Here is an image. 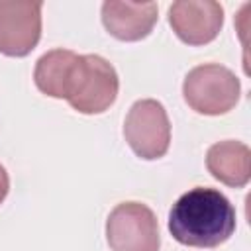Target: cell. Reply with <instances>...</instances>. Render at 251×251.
Segmentation results:
<instances>
[{"label": "cell", "mask_w": 251, "mask_h": 251, "mask_svg": "<svg viewBox=\"0 0 251 251\" xmlns=\"http://www.w3.org/2000/svg\"><path fill=\"white\" fill-rule=\"evenodd\" d=\"M206 169L222 184L243 188L251 178V149L235 139L218 141L206 153Z\"/></svg>", "instance_id": "9"}, {"label": "cell", "mask_w": 251, "mask_h": 251, "mask_svg": "<svg viewBox=\"0 0 251 251\" xmlns=\"http://www.w3.org/2000/svg\"><path fill=\"white\" fill-rule=\"evenodd\" d=\"M124 137L139 159H161L171 145V122L165 106L153 98L133 102L124 122Z\"/></svg>", "instance_id": "4"}, {"label": "cell", "mask_w": 251, "mask_h": 251, "mask_svg": "<svg viewBox=\"0 0 251 251\" xmlns=\"http://www.w3.org/2000/svg\"><path fill=\"white\" fill-rule=\"evenodd\" d=\"M78 53L71 49H51L43 53L33 69V80L41 94L67 100L73 88Z\"/></svg>", "instance_id": "10"}, {"label": "cell", "mask_w": 251, "mask_h": 251, "mask_svg": "<svg viewBox=\"0 0 251 251\" xmlns=\"http://www.w3.org/2000/svg\"><path fill=\"white\" fill-rule=\"evenodd\" d=\"M159 18L157 2H120L102 4V24L106 31L120 41H139L147 37Z\"/></svg>", "instance_id": "8"}, {"label": "cell", "mask_w": 251, "mask_h": 251, "mask_svg": "<svg viewBox=\"0 0 251 251\" xmlns=\"http://www.w3.org/2000/svg\"><path fill=\"white\" fill-rule=\"evenodd\" d=\"M41 37V2L0 0V53L6 57L29 55Z\"/></svg>", "instance_id": "6"}, {"label": "cell", "mask_w": 251, "mask_h": 251, "mask_svg": "<svg viewBox=\"0 0 251 251\" xmlns=\"http://www.w3.org/2000/svg\"><path fill=\"white\" fill-rule=\"evenodd\" d=\"M112 251H159L161 235L153 210L141 202L118 204L106 220Z\"/></svg>", "instance_id": "5"}, {"label": "cell", "mask_w": 251, "mask_h": 251, "mask_svg": "<svg viewBox=\"0 0 251 251\" xmlns=\"http://www.w3.org/2000/svg\"><path fill=\"white\" fill-rule=\"evenodd\" d=\"M120 78L112 63L100 55H80L67 102L80 114H102L116 102Z\"/></svg>", "instance_id": "3"}, {"label": "cell", "mask_w": 251, "mask_h": 251, "mask_svg": "<svg viewBox=\"0 0 251 251\" xmlns=\"http://www.w3.org/2000/svg\"><path fill=\"white\" fill-rule=\"evenodd\" d=\"M8 190H10V176H8V171L4 169V165H0V204L6 200Z\"/></svg>", "instance_id": "11"}, {"label": "cell", "mask_w": 251, "mask_h": 251, "mask_svg": "<svg viewBox=\"0 0 251 251\" xmlns=\"http://www.w3.org/2000/svg\"><path fill=\"white\" fill-rule=\"evenodd\" d=\"M169 24L186 45L212 43L224 25V8L214 0H178L169 6Z\"/></svg>", "instance_id": "7"}, {"label": "cell", "mask_w": 251, "mask_h": 251, "mask_svg": "<svg viewBox=\"0 0 251 251\" xmlns=\"http://www.w3.org/2000/svg\"><path fill=\"white\" fill-rule=\"evenodd\" d=\"M169 231L186 247H220L235 231V208L220 190L194 186L173 204Z\"/></svg>", "instance_id": "1"}, {"label": "cell", "mask_w": 251, "mask_h": 251, "mask_svg": "<svg viewBox=\"0 0 251 251\" xmlns=\"http://www.w3.org/2000/svg\"><path fill=\"white\" fill-rule=\"evenodd\" d=\"M241 84L233 71L218 63H204L188 71L182 96L190 110L202 116H222L239 102Z\"/></svg>", "instance_id": "2"}]
</instances>
